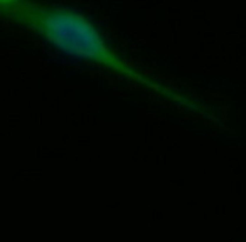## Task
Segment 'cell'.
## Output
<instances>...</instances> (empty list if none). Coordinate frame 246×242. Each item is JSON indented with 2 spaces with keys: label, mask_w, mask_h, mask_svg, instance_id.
Listing matches in <instances>:
<instances>
[{
  "label": "cell",
  "mask_w": 246,
  "mask_h": 242,
  "mask_svg": "<svg viewBox=\"0 0 246 242\" xmlns=\"http://www.w3.org/2000/svg\"><path fill=\"white\" fill-rule=\"evenodd\" d=\"M15 2H19V0H0V12H4L7 7H10Z\"/></svg>",
  "instance_id": "7a4b0ae2"
},
{
  "label": "cell",
  "mask_w": 246,
  "mask_h": 242,
  "mask_svg": "<svg viewBox=\"0 0 246 242\" xmlns=\"http://www.w3.org/2000/svg\"><path fill=\"white\" fill-rule=\"evenodd\" d=\"M0 14L27 25L30 30L44 37L49 46H52L56 51H59L67 57L103 66L110 71L130 77L164 94L170 93L165 86L152 81L150 77L137 71V67L121 59L108 46L100 29L78 10L19 0Z\"/></svg>",
  "instance_id": "6da1fadb"
}]
</instances>
